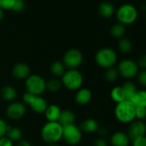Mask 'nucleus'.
I'll list each match as a JSON object with an SVG mask.
<instances>
[{
    "label": "nucleus",
    "mask_w": 146,
    "mask_h": 146,
    "mask_svg": "<svg viewBox=\"0 0 146 146\" xmlns=\"http://www.w3.org/2000/svg\"><path fill=\"white\" fill-rule=\"evenodd\" d=\"M138 68L141 67L143 69H146V54L144 55H142L139 58H138V61L137 63Z\"/></svg>",
    "instance_id": "nucleus-37"
},
{
    "label": "nucleus",
    "mask_w": 146,
    "mask_h": 146,
    "mask_svg": "<svg viewBox=\"0 0 146 146\" xmlns=\"http://www.w3.org/2000/svg\"><path fill=\"white\" fill-rule=\"evenodd\" d=\"M17 0H0V8L4 10H12Z\"/></svg>",
    "instance_id": "nucleus-31"
},
{
    "label": "nucleus",
    "mask_w": 146,
    "mask_h": 146,
    "mask_svg": "<svg viewBox=\"0 0 146 146\" xmlns=\"http://www.w3.org/2000/svg\"><path fill=\"white\" fill-rule=\"evenodd\" d=\"M3 18H4V11L0 8V21H1Z\"/></svg>",
    "instance_id": "nucleus-40"
},
{
    "label": "nucleus",
    "mask_w": 146,
    "mask_h": 146,
    "mask_svg": "<svg viewBox=\"0 0 146 146\" xmlns=\"http://www.w3.org/2000/svg\"><path fill=\"white\" fill-rule=\"evenodd\" d=\"M84 56L83 53L76 48H71L67 50L64 56L62 63L68 70L78 69L83 63Z\"/></svg>",
    "instance_id": "nucleus-8"
},
{
    "label": "nucleus",
    "mask_w": 146,
    "mask_h": 146,
    "mask_svg": "<svg viewBox=\"0 0 146 146\" xmlns=\"http://www.w3.org/2000/svg\"><path fill=\"white\" fill-rule=\"evenodd\" d=\"M94 146H108V143L104 138H98L95 141Z\"/></svg>",
    "instance_id": "nucleus-38"
},
{
    "label": "nucleus",
    "mask_w": 146,
    "mask_h": 146,
    "mask_svg": "<svg viewBox=\"0 0 146 146\" xmlns=\"http://www.w3.org/2000/svg\"><path fill=\"white\" fill-rule=\"evenodd\" d=\"M137 15L138 14L136 7L131 4H125L121 5L116 12L119 23L124 26L133 23L137 20Z\"/></svg>",
    "instance_id": "nucleus-6"
},
{
    "label": "nucleus",
    "mask_w": 146,
    "mask_h": 146,
    "mask_svg": "<svg viewBox=\"0 0 146 146\" xmlns=\"http://www.w3.org/2000/svg\"><path fill=\"white\" fill-rule=\"evenodd\" d=\"M48 146H58V145H57V143H49Z\"/></svg>",
    "instance_id": "nucleus-42"
},
{
    "label": "nucleus",
    "mask_w": 146,
    "mask_h": 146,
    "mask_svg": "<svg viewBox=\"0 0 146 146\" xmlns=\"http://www.w3.org/2000/svg\"><path fill=\"white\" fill-rule=\"evenodd\" d=\"M0 96L4 101L12 102L17 97V90L11 85H5L0 90Z\"/></svg>",
    "instance_id": "nucleus-19"
},
{
    "label": "nucleus",
    "mask_w": 146,
    "mask_h": 146,
    "mask_svg": "<svg viewBox=\"0 0 146 146\" xmlns=\"http://www.w3.org/2000/svg\"><path fill=\"white\" fill-rule=\"evenodd\" d=\"M24 9H25V3H24V1H23V0H17L11 11H13L16 13H19V12L23 11Z\"/></svg>",
    "instance_id": "nucleus-32"
},
{
    "label": "nucleus",
    "mask_w": 146,
    "mask_h": 146,
    "mask_svg": "<svg viewBox=\"0 0 146 146\" xmlns=\"http://www.w3.org/2000/svg\"><path fill=\"white\" fill-rule=\"evenodd\" d=\"M83 138V132L75 124L63 127V139L69 145H78Z\"/></svg>",
    "instance_id": "nucleus-9"
},
{
    "label": "nucleus",
    "mask_w": 146,
    "mask_h": 146,
    "mask_svg": "<svg viewBox=\"0 0 146 146\" xmlns=\"http://www.w3.org/2000/svg\"><path fill=\"white\" fill-rule=\"evenodd\" d=\"M125 33V28L120 23H116L113 25L110 29V34L113 38L121 39Z\"/></svg>",
    "instance_id": "nucleus-26"
},
{
    "label": "nucleus",
    "mask_w": 146,
    "mask_h": 146,
    "mask_svg": "<svg viewBox=\"0 0 146 146\" xmlns=\"http://www.w3.org/2000/svg\"><path fill=\"white\" fill-rule=\"evenodd\" d=\"M135 107L128 100L117 103L114 108V115L121 123H131L135 119Z\"/></svg>",
    "instance_id": "nucleus-3"
},
{
    "label": "nucleus",
    "mask_w": 146,
    "mask_h": 146,
    "mask_svg": "<svg viewBox=\"0 0 146 146\" xmlns=\"http://www.w3.org/2000/svg\"><path fill=\"white\" fill-rule=\"evenodd\" d=\"M27 112L26 105L20 102H12L6 108V116L11 120H19L24 117Z\"/></svg>",
    "instance_id": "nucleus-11"
},
{
    "label": "nucleus",
    "mask_w": 146,
    "mask_h": 146,
    "mask_svg": "<svg viewBox=\"0 0 146 146\" xmlns=\"http://www.w3.org/2000/svg\"><path fill=\"white\" fill-rule=\"evenodd\" d=\"M95 61L100 67L108 69L113 67L117 62V54L112 48L103 47L96 52L95 55Z\"/></svg>",
    "instance_id": "nucleus-4"
},
{
    "label": "nucleus",
    "mask_w": 146,
    "mask_h": 146,
    "mask_svg": "<svg viewBox=\"0 0 146 146\" xmlns=\"http://www.w3.org/2000/svg\"><path fill=\"white\" fill-rule=\"evenodd\" d=\"M60 113H61V109L58 105L51 104V105L47 106L44 114H45V117H46L47 121L55 122V121L58 120Z\"/></svg>",
    "instance_id": "nucleus-17"
},
{
    "label": "nucleus",
    "mask_w": 146,
    "mask_h": 146,
    "mask_svg": "<svg viewBox=\"0 0 146 146\" xmlns=\"http://www.w3.org/2000/svg\"><path fill=\"white\" fill-rule=\"evenodd\" d=\"M23 1H24V0H23Z\"/></svg>",
    "instance_id": "nucleus-43"
},
{
    "label": "nucleus",
    "mask_w": 146,
    "mask_h": 146,
    "mask_svg": "<svg viewBox=\"0 0 146 146\" xmlns=\"http://www.w3.org/2000/svg\"><path fill=\"white\" fill-rule=\"evenodd\" d=\"M135 118L137 120H143L146 119V108L137 107L135 108Z\"/></svg>",
    "instance_id": "nucleus-30"
},
{
    "label": "nucleus",
    "mask_w": 146,
    "mask_h": 146,
    "mask_svg": "<svg viewBox=\"0 0 146 146\" xmlns=\"http://www.w3.org/2000/svg\"><path fill=\"white\" fill-rule=\"evenodd\" d=\"M137 81L138 83L143 86V87H146V70H143L140 72L137 73Z\"/></svg>",
    "instance_id": "nucleus-34"
},
{
    "label": "nucleus",
    "mask_w": 146,
    "mask_h": 146,
    "mask_svg": "<svg viewBox=\"0 0 146 146\" xmlns=\"http://www.w3.org/2000/svg\"><path fill=\"white\" fill-rule=\"evenodd\" d=\"M107 133H108L107 130H101V131H100V134H101V135H106Z\"/></svg>",
    "instance_id": "nucleus-41"
},
{
    "label": "nucleus",
    "mask_w": 146,
    "mask_h": 146,
    "mask_svg": "<svg viewBox=\"0 0 146 146\" xmlns=\"http://www.w3.org/2000/svg\"><path fill=\"white\" fill-rule=\"evenodd\" d=\"M23 100L25 104L29 106L32 111L39 114L44 113L48 106V103L44 97H42L41 96L32 95L28 92L23 95Z\"/></svg>",
    "instance_id": "nucleus-7"
},
{
    "label": "nucleus",
    "mask_w": 146,
    "mask_h": 146,
    "mask_svg": "<svg viewBox=\"0 0 146 146\" xmlns=\"http://www.w3.org/2000/svg\"><path fill=\"white\" fill-rule=\"evenodd\" d=\"M110 143L113 146H128L130 138L126 133L123 131H116L112 134Z\"/></svg>",
    "instance_id": "nucleus-15"
},
{
    "label": "nucleus",
    "mask_w": 146,
    "mask_h": 146,
    "mask_svg": "<svg viewBox=\"0 0 146 146\" xmlns=\"http://www.w3.org/2000/svg\"><path fill=\"white\" fill-rule=\"evenodd\" d=\"M75 120H76V116L74 113L70 109H64L61 110L58 122L64 127L69 125L75 124Z\"/></svg>",
    "instance_id": "nucleus-16"
},
{
    "label": "nucleus",
    "mask_w": 146,
    "mask_h": 146,
    "mask_svg": "<svg viewBox=\"0 0 146 146\" xmlns=\"http://www.w3.org/2000/svg\"><path fill=\"white\" fill-rule=\"evenodd\" d=\"M105 79L108 81V82H114L117 80L118 77H119V73H118V70L117 69L113 68V67H111V68H108L107 69V70L105 71Z\"/></svg>",
    "instance_id": "nucleus-29"
},
{
    "label": "nucleus",
    "mask_w": 146,
    "mask_h": 146,
    "mask_svg": "<svg viewBox=\"0 0 146 146\" xmlns=\"http://www.w3.org/2000/svg\"><path fill=\"white\" fill-rule=\"evenodd\" d=\"M132 146H146V137H139L132 140Z\"/></svg>",
    "instance_id": "nucleus-35"
},
{
    "label": "nucleus",
    "mask_w": 146,
    "mask_h": 146,
    "mask_svg": "<svg viewBox=\"0 0 146 146\" xmlns=\"http://www.w3.org/2000/svg\"><path fill=\"white\" fill-rule=\"evenodd\" d=\"M41 138L49 143H57L63 138V126L58 122L47 121L40 131Z\"/></svg>",
    "instance_id": "nucleus-1"
},
{
    "label": "nucleus",
    "mask_w": 146,
    "mask_h": 146,
    "mask_svg": "<svg viewBox=\"0 0 146 146\" xmlns=\"http://www.w3.org/2000/svg\"><path fill=\"white\" fill-rule=\"evenodd\" d=\"M61 83L68 90L77 91L83 86L84 76L78 69L66 70L61 77Z\"/></svg>",
    "instance_id": "nucleus-2"
},
{
    "label": "nucleus",
    "mask_w": 146,
    "mask_h": 146,
    "mask_svg": "<svg viewBox=\"0 0 146 146\" xmlns=\"http://www.w3.org/2000/svg\"><path fill=\"white\" fill-rule=\"evenodd\" d=\"M118 48L122 53H129L132 49V44L127 38H121L118 43Z\"/></svg>",
    "instance_id": "nucleus-28"
},
{
    "label": "nucleus",
    "mask_w": 146,
    "mask_h": 146,
    "mask_svg": "<svg viewBox=\"0 0 146 146\" xmlns=\"http://www.w3.org/2000/svg\"><path fill=\"white\" fill-rule=\"evenodd\" d=\"M98 11L103 18H109L114 14V7L110 2H102L99 5Z\"/></svg>",
    "instance_id": "nucleus-21"
},
{
    "label": "nucleus",
    "mask_w": 146,
    "mask_h": 146,
    "mask_svg": "<svg viewBox=\"0 0 146 146\" xmlns=\"http://www.w3.org/2000/svg\"><path fill=\"white\" fill-rule=\"evenodd\" d=\"M92 99V92L88 88H81L77 90L75 95V102L80 106L87 105Z\"/></svg>",
    "instance_id": "nucleus-14"
},
{
    "label": "nucleus",
    "mask_w": 146,
    "mask_h": 146,
    "mask_svg": "<svg viewBox=\"0 0 146 146\" xmlns=\"http://www.w3.org/2000/svg\"><path fill=\"white\" fill-rule=\"evenodd\" d=\"M65 66L64 65V64L62 63V61L59 60H56L53 61L51 65H50V72L52 76H54L56 78H61L64 73L65 72Z\"/></svg>",
    "instance_id": "nucleus-22"
},
{
    "label": "nucleus",
    "mask_w": 146,
    "mask_h": 146,
    "mask_svg": "<svg viewBox=\"0 0 146 146\" xmlns=\"http://www.w3.org/2000/svg\"><path fill=\"white\" fill-rule=\"evenodd\" d=\"M11 73L17 80H26L31 75V69L26 63H17L12 67Z\"/></svg>",
    "instance_id": "nucleus-13"
},
{
    "label": "nucleus",
    "mask_w": 146,
    "mask_h": 146,
    "mask_svg": "<svg viewBox=\"0 0 146 146\" xmlns=\"http://www.w3.org/2000/svg\"><path fill=\"white\" fill-rule=\"evenodd\" d=\"M146 133V125L142 120H133L128 127L127 136L130 140H133L137 137L145 136Z\"/></svg>",
    "instance_id": "nucleus-12"
},
{
    "label": "nucleus",
    "mask_w": 146,
    "mask_h": 146,
    "mask_svg": "<svg viewBox=\"0 0 146 146\" xmlns=\"http://www.w3.org/2000/svg\"><path fill=\"white\" fill-rule=\"evenodd\" d=\"M17 146H32V144L30 143V142H29V141H27V140L21 139L20 141H18Z\"/></svg>",
    "instance_id": "nucleus-39"
},
{
    "label": "nucleus",
    "mask_w": 146,
    "mask_h": 146,
    "mask_svg": "<svg viewBox=\"0 0 146 146\" xmlns=\"http://www.w3.org/2000/svg\"><path fill=\"white\" fill-rule=\"evenodd\" d=\"M130 102L134 105L135 108H146V90H137L135 95L131 98Z\"/></svg>",
    "instance_id": "nucleus-20"
},
{
    "label": "nucleus",
    "mask_w": 146,
    "mask_h": 146,
    "mask_svg": "<svg viewBox=\"0 0 146 146\" xmlns=\"http://www.w3.org/2000/svg\"><path fill=\"white\" fill-rule=\"evenodd\" d=\"M122 89H123V91L125 93V99L130 101L131 98L135 95V93L137 92V89H136V86L133 83L131 82H126L123 84L122 86Z\"/></svg>",
    "instance_id": "nucleus-27"
},
{
    "label": "nucleus",
    "mask_w": 146,
    "mask_h": 146,
    "mask_svg": "<svg viewBox=\"0 0 146 146\" xmlns=\"http://www.w3.org/2000/svg\"><path fill=\"white\" fill-rule=\"evenodd\" d=\"M62 88V83L58 78H51L46 81V90L52 93L58 92Z\"/></svg>",
    "instance_id": "nucleus-25"
},
{
    "label": "nucleus",
    "mask_w": 146,
    "mask_h": 146,
    "mask_svg": "<svg viewBox=\"0 0 146 146\" xmlns=\"http://www.w3.org/2000/svg\"><path fill=\"white\" fill-rule=\"evenodd\" d=\"M0 146H14V143L6 136L0 138Z\"/></svg>",
    "instance_id": "nucleus-36"
},
{
    "label": "nucleus",
    "mask_w": 146,
    "mask_h": 146,
    "mask_svg": "<svg viewBox=\"0 0 146 146\" xmlns=\"http://www.w3.org/2000/svg\"><path fill=\"white\" fill-rule=\"evenodd\" d=\"M25 88L29 94L42 96L46 90V81L38 74H31L25 80Z\"/></svg>",
    "instance_id": "nucleus-5"
},
{
    "label": "nucleus",
    "mask_w": 146,
    "mask_h": 146,
    "mask_svg": "<svg viewBox=\"0 0 146 146\" xmlns=\"http://www.w3.org/2000/svg\"><path fill=\"white\" fill-rule=\"evenodd\" d=\"M119 75L126 79H131L138 73V66L131 59H124L120 61L117 68Z\"/></svg>",
    "instance_id": "nucleus-10"
},
{
    "label": "nucleus",
    "mask_w": 146,
    "mask_h": 146,
    "mask_svg": "<svg viewBox=\"0 0 146 146\" xmlns=\"http://www.w3.org/2000/svg\"><path fill=\"white\" fill-rule=\"evenodd\" d=\"M8 127H9V125H7L5 120L3 119L2 118H0V138L6 136Z\"/></svg>",
    "instance_id": "nucleus-33"
},
{
    "label": "nucleus",
    "mask_w": 146,
    "mask_h": 146,
    "mask_svg": "<svg viewBox=\"0 0 146 146\" xmlns=\"http://www.w3.org/2000/svg\"><path fill=\"white\" fill-rule=\"evenodd\" d=\"M6 137H8L13 143L14 142H18V141H20L22 139L23 131L19 127L9 126L7 133H6Z\"/></svg>",
    "instance_id": "nucleus-24"
},
{
    "label": "nucleus",
    "mask_w": 146,
    "mask_h": 146,
    "mask_svg": "<svg viewBox=\"0 0 146 146\" xmlns=\"http://www.w3.org/2000/svg\"><path fill=\"white\" fill-rule=\"evenodd\" d=\"M110 96H111V99L116 103H119V102L126 100L125 93L123 91V89L120 86H116V87L113 88L110 92Z\"/></svg>",
    "instance_id": "nucleus-23"
},
{
    "label": "nucleus",
    "mask_w": 146,
    "mask_h": 146,
    "mask_svg": "<svg viewBox=\"0 0 146 146\" xmlns=\"http://www.w3.org/2000/svg\"><path fill=\"white\" fill-rule=\"evenodd\" d=\"M82 132L85 133H94L99 130V124L94 119H87L84 120L79 126Z\"/></svg>",
    "instance_id": "nucleus-18"
}]
</instances>
